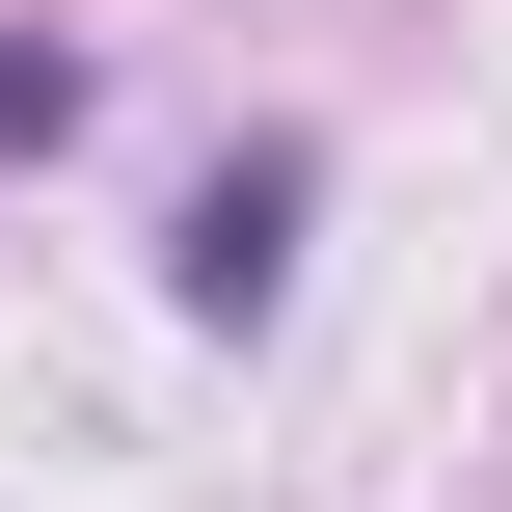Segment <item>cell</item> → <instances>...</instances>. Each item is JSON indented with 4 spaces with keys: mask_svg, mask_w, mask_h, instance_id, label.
<instances>
[{
    "mask_svg": "<svg viewBox=\"0 0 512 512\" xmlns=\"http://www.w3.org/2000/svg\"><path fill=\"white\" fill-rule=\"evenodd\" d=\"M270 270H297V162H216L189 189V324H270Z\"/></svg>",
    "mask_w": 512,
    "mask_h": 512,
    "instance_id": "cell-1",
    "label": "cell"
}]
</instances>
